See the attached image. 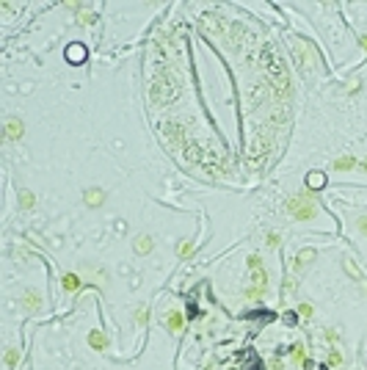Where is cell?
<instances>
[{
	"label": "cell",
	"mask_w": 367,
	"mask_h": 370,
	"mask_svg": "<svg viewBox=\"0 0 367 370\" xmlns=\"http://www.w3.org/2000/svg\"><path fill=\"white\" fill-rule=\"evenodd\" d=\"M287 210H290L293 218H298V221H309V218L318 216V204H315V199H312L309 194L293 196L290 202H287Z\"/></svg>",
	"instance_id": "6da1fadb"
},
{
	"label": "cell",
	"mask_w": 367,
	"mask_h": 370,
	"mask_svg": "<svg viewBox=\"0 0 367 370\" xmlns=\"http://www.w3.org/2000/svg\"><path fill=\"white\" fill-rule=\"evenodd\" d=\"M166 329L171 332V335H180L182 329H185V318H182V312L168 309V312H166Z\"/></svg>",
	"instance_id": "7a4b0ae2"
},
{
	"label": "cell",
	"mask_w": 367,
	"mask_h": 370,
	"mask_svg": "<svg viewBox=\"0 0 367 370\" xmlns=\"http://www.w3.org/2000/svg\"><path fill=\"white\" fill-rule=\"evenodd\" d=\"M22 304H25L28 312H39V309H42V296L36 293V290H25V293H22Z\"/></svg>",
	"instance_id": "3957f363"
},
{
	"label": "cell",
	"mask_w": 367,
	"mask_h": 370,
	"mask_svg": "<svg viewBox=\"0 0 367 370\" xmlns=\"http://www.w3.org/2000/svg\"><path fill=\"white\" fill-rule=\"evenodd\" d=\"M22 133H25V127H22L20 119H8V125H6V138L20 141V138H22Z\"/></svg>",
	"instance_id": "277c9868"
},
{
	"label": "cell",
	"mask_w": 367,
	"mask_h": 370,
	"mask_svg": "<svg viewBox=\"0 0 367 370\" xmlns=\"http://www.w3.org/2000/svg\"><path fill=\"white\" fill-rule=\"evenodd\" d=\"M83 199H86V204H89V207H100V204L105 202V194H102V188H89Z\"/></svg>",
	"instance_id": "5b68a950"
},
{
	"label": "cell",
	"mask_w": 367,
	"mask_h": 370,
	"mask_svg": "<svg viewBox=\"0 0 367 370\" xmlns=\"http://www.w3.org/2000/svg\"><path fill=\"white\" fill-rule=\"evenodd\" d=\"M61 287L67 290V293H75L77 287H80V276H77V273H64L61 276Z\"/></svg>",
	"instance_id": "8992f818"
},
{
	"label": "cell",
	"mask_w": 367,
	"mask_h": 370,
	"mask_svg": "<svg viewBox=\"0 0 367 370\" xmlns=\"http://www.w3.org/2000/svg\"><path fill=\"white\" fill-rule=\"evenodd\" d=\"M152 246H155L152 237H149V235H141L138 240H135V252H138V254H149V252H152Z\"/></svg>",
	"instance_id": "52a82bcc"
},
{
	"label": "cell",
	"mask_w": 367,
	"mask_h": 370,
	"mask_svg": "<svg viewBox=\"0 0 367 370\" xmlns=\"http://www.w3.org/2000/svg\"><path fill=\"white\" fill-rule=\"evenodd\" d=\"M356 166H359V163L353 161V158H339V161L332 163L334 171H351V168H356Z\"/></svg>",
	"instance_id": "ba28073f"
},
{
	"label": "cell",
	"mask_w": 367,
	"mask_h": 370,
	"mask_svg": "<svg viewBox=\"0 0 367 370\" xmlns=\"http://www.w3.org/2000/svg\"><path fill=\"white\" fill-rule=\"evenodd\" d=\"M312 260H315V252H312V249H304V252L296 257V271H304L306 263H312Z\"/></svg>",
	"instance_id": "9c48e42d"
},
{
	"label": "cell",
	"mask_w": 367,
	"mask_h": 370,
	"mask_svg": "<svg viewBox=\"0 0 367 370\" xmlns=\"http://www.w3.org/2000/svg\"><path fill=\"white\" fill-rule=\"evenodd\" d=\"M293 362L304 365V368H312V362L306 359V354H304V345H293Z\"/></svg>",
	"instance_id": "30bf717a"
},
{
	"label": "cell",
	"mask_w": 367,
	"mask_h": 370,
	"mask_svg": "<svg viewBox=\"0 0 367 370\" xmlns=\"http://www.w3.org/2000/svg\"><path fill=\"white\" fill-rule=\"evenodd\" d=\"M89 342H91L97 351H105V345H108V340H105L102 332H91V335H89Z\"/></svg>",
	"instance_id": "8fae6325"
},
{
	"label": "cell",
	"mask_w": 367,
	"mask_h": 370,
	"mask_svg": "<svg viewBox=\"0 0 367 370\" xmlns=\"http://www.w3.org/2000/svg\"><path fill=\"white\" fill-rule=\"evenodd\" d=\"M33 204H36L33 194H31V191H22V194H20V207H22V210H31Z\"/></svg>",
	"instance_id": "7c38bea8"
},
{
	"label": "cell",
	"mask_w": 367,
	"mask_h": 370,
	"mask_svg": "<svg viewBox=\"0 0 367 370\" xmlns=\"http://www.w3.org/2000/svg\"><path fill=\"white\" fill-rule=\"evenodd\" d=\"M329 365H332V368H339V365H342V354H339L337 348H329Z\"/></svg>",
	"instance_id": "4fadbf2b"
},
{
	"label": "cell",
	"mask_w": 367,
	"mask_h": 370,
	"mask_svg": "<svg viewBox=\"0 0 367 370\" xmlns=\"http://www.w3.org/2000/svg\"><path fill=\"white\" fill-rule=\"evenodd\" d=\"M323 182H326L323 174H309V177H306V185H309V188H320Z\"/></svg>",
	"instance_id": "5bb4252c"
},
{
	"label": "cell",
	"mask_w": 367,
	"mask_h": 370,
	"mask_svg": "<svg viewBox=\"0 0 367 370\" xmlns=\"http://www.w3.org/2000/svg\"><path fill=\"white\" fill-rule=\"evenodd\" d=\"M17 359H20V351H17V348H8V351H6V368H14Z\"/></svg>",
	"instance_id": "9a60e30c"
},
{
	"label": "cell",
	"mask_w": 367,
	"mask_h": 370,
	"mask_svg": "<svg viewBox=\"0 0 367 370\" xmlns=\"http://www.w3.org/2000/svg\"><path fill=\"white\" fill-rule=\"evenodd\" d=\"M146 315H149V309H146V304H141V307L135 309V323H138V326L146 323Z\"/></svg>",
	"instance_id": "2e32d148"
},
{
	"label": "cell",
	"mask_w": 367,
	"mask_h": 370,
	"mask_svg": "<svg viewBox=\"0 0 367 370\" xmlns=\"http://www.w3.org/2000/svg\"><path fill=\"white\" fill-rule=\"evenodd\" d=\"M83 56H86L83 47H69V58H72V64H80V61H83Z\"/></svg>",
	"instance_id": "e0dca14e"
},
{
	"label": "cell",
	"mask_w": 367,
	"mask_h": 370,
	"mask_svg": "<svg viewBox=\"0 0 367 370\" xmlns=\"http://www.w3.org/2000/svg\"><path fill=\"white\" fill-rule=\"evenodd\" d=\"M298 315H301V318H312L315 307H312V304H298Z\"/></svg>",
	"instance_id": "ac0fdd59"
},
{
	"label": "cell",
	"mask_w": 367,
	"mask_h": 370,
	"mask_svg": "<svg viewBox=\"0 0 367 370\" xmlns=\"http://www.w3.org/2000/svg\"><path fill=\"white\" fill-rule=\"evenodd\" d=\"M249 268H251V271L263 268V257H260V254H251V257H249Z\"/></svg>",
	"instance_id": "d6986e66"
},
{
	"label": "cell",
	"mask_w": 367,
	"mask_h": 370,
	"mask_svg": "<svg viewBox=\"0 0 367 370\" xmlns=\"http://www.w3.org/2000/svg\"><path fill=\"white\" fill-rule=\"evenodd\" d=\"M356 230H359L362 235L367 237V216H359V218H356Z\"/></svg>",
	"instance_id": "ffe728a7"
},
{
	"label": "cell",
	"mask_w": 367,
	"mask_h": 370,
	"mask_svg": "<svg viewBox=\"0 0 367 370\" xmlns=\"http://www.w3.org/2000/svg\"><path fill=\"white\" fill-rule=\"evenodd\" d=\"M191 240H185V243H180V249H177V257H188V252H191Z\"/></svg>",
	"instance_id": "44dd1931"
},
{
	"label": "cell",
	"mask_w": 367,
	"mask_h": 370,
	"mask_svg": "<svg viewBox=\"0 0 367 370\" xmlns=\"http://www.w3.org/2000/svg\"><path fill=\"white\" fill-rule=\"evenodd\" d=\"M323 337H326L329 342H337V332H334V329H326V332H323Z\"/></svg>",
	"instance_id": "7402d4cb"
},
{
	"label": "cell",
	"mask_w": 367,
	"mask_h": 370,
	"mask_svg": "<svg viewBox=\"0 0 367 370\" xmlns=\"http://www.w3.org/2000/svg\"><path fill=\"white\" fill-rule=\"evenodd\" d=\"M268 246H279V235H276V232H270V235H268Z\"/></svg>",
	"instance_id": "603a6c76"
},
{
	"label": "cell",
	"mask_w": 367,
	"mask_h": 370,
	"mask_svg": "<svg viewBox=\"0 0 367 370\" xmlns=\"http://www.w3.org/2000/svg\"><path fill=\"white\" fill-rule=\"evenodd\" d=\"M359 44H362V47L367 50V36H359Z\"/></svg>",
	"instance_id": "cb8c5ba5"
},
{
	"label": "cell",
	"mask_w": 367,
	"mask_h": 370,
	"mask_svg": "<svg viewBox=\"0 0 367 370\" xmlns=\"http://www.w3.org/2000/svg\"><path fill=\"white\" fill-rule=\"evenodd\" d=\"M359 166H362V168H365V171H367V158H365V161H362V163H359Z\"/></svg>",
	"instance_id": "d4e9b609"
}]
</instances>
